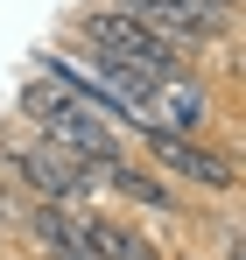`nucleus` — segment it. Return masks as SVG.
<instances>
[{
    "label": "nucleus",
    "mask_w": 246,
    "mask_h": 260,
    "mask_svg": "<svg viewBox=\"0 0 246 260\" xmlns=\"http://www.w3.org/2000/svg\"><path fill=\"white\" fill-rule=\"evenodd\" d=\"M14 120L36 134V141L64 148V155H78V162H127V155H134V141H127L113 120H99L78 91H64L49 71H28V78H21Z\"/></svg>",
    "instance_id": "nucleus-1"
},
{
    "label": "nucleus",
    "mask_w": 246,
    "mask_h": 260,
    "mask_svg": "<svg viewBox=\"0 0 246 260\" xmlns=\"http://www.w3.org/2000/svg\"><path fill=\"white\" fill-rule=\"evenodd\" d=\"M0 183H14L28 204H71V211H91L106 197V162H78L64 148H49L36 134H0Z\"/></svg>",
    "instance_id": "nucleus-2"
},
{
    "label": "nucleus",
    "mask_w": 246,
    "mask_h": 260,
    "mask_svg": "<svg viewBox=\"0 0 246 260\" xmlns=\"http://www.w3.org/2000/svg\"><path fill=\"white\" fill-rule=\"evenodd\" d=\"M134 148L148 155V169L169 176L183 197H239V155L232 148H211L204 134H162V127H141Z\"/></svg>",
    "instance_id": "nucleus-3"
},
{
    "label": "nucleus",
    "mask_w": 246,
    "mask_h": 260,
    "mask_svg": "<svg viewBox=\"0 0 246 260\" xmlns=\"http://www.w3.org/2000/svg\"><path fill=\"white\" fill-rule=\"evenodd\" d=\"M218 113H225V106H218V91L204 85L197 63H183V71L155 78L148 99H141V127H162V134H211Z\"/></svg>",
    "instance_id": "nucleus-4"
},
{
    "label": "nucleus",
    "mask_w": 246,
    "mask_h": 260,
    "mask_svg": "<svg viewBox=\"0 0 246 260\" xmlns=\"http://www.w3.org/2000/svg\"><path fill=\"white\" fill-rule=\"evenodd\" d=\"M113 7L134 14V21H148L155 36H169L183 56L232 43V21H239V14H218V7H204V0H113Z\"/></svg>",
    "instance_id": "nucleus-5"
},
{
    "label": "nucleus",
    "mask_w": 246,
    "mask_h": 260,
    "mask_svg": "<svg viewBox=\"0 0 246 260\" xmlns=\"http://www.w3.org/2000/svg\"><path fill=\"white\" fill-rule=\"evenodd\" d=\"M106 197H120L127 211H155V218H190V197L169 183V176L141 169L134 155L127 162H106Z\"/></svg>",
    "instance_id": "nucleus-6"
},
{
    "label": "nucleus",
    "mask_w": 246,
    "mask_h": 260,
    "mask_svg": "<svg viewBox=\"0 0 246 260\" xmlns=\"http://www.w3.org/2000/svg\"><path fill=\"white\" fill-rule=\"evenodd\" d=\"M84 246H91L99 260H162L155 232H148L141 218L106 211V204H91V211H84Z\"/></svg>",
    "instance_id": "nucleus-7"
},
{
    "label": "nucleus",
    "mask_w": 246,
    "mask_h": 260,
    "mask_svg": "<svg viewBox=\"0 0 246 260\" xmlns=\"http://www.w3.org/2000/svg\"><path fill=\"white\" fill-rule=\"evenodd\" d=\"M21 225H28V197H21L14 183H0V232H7V239H21Z\"/></svg>",
    "instance_id": "nucleus-8"
},
{
    "label": "nucleus",
    "mask_w": 246,
    "mask_h": 260,
    "mask_svg": "<svg viewBox=\"0 0 246 260\" xmlns=\"http://www.w3.org/2000/svg\"><path fill=\"white\" fill-rule=\"evenodd\" d=\"M42 260H99L91 246H78V253H42Z\"/></svg>",
    "instance_id": "nucleus-9"
},
{
    "label": "nucleus",
    "mask_w": 246,
    "mask_h": 260,
    "mask_svg": "<svg viewBox=\"0 0 246 260\" xmlns=\"http://www.w3.org/2000/svg\"><path fill=\"white\" fill-rule=\"evenodd\" d=\"M204 7H218V14H239V0H204Z\"/></svg>",
    "instance_id": "nucleus-10"
},
{
    "label": "nucleus",
    "mask_w": 246,
    "mask_h": 260,
    "mask_svg": "<svg viewBox=\"0 0 246 260\" xmlns=\"http://www.w3.org/2000/svg\"><path fill=\"white\" fill-rule=\"evenodd\" d=\"M162 260H204V253H162Z\"/></svg>",
    "instance_id": "nucleus-11"
}]
</instances>
